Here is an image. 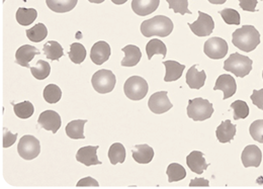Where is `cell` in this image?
<instances>
[{"mask_svg":"<svg viewBox=\"0 0 263 189\" xmlns=\"http://www.w3.org/2000/svg\"><path fill=\"white\" fill-rule=\"evenodd\" d=\"M228 44L227 42L222 37H211L209 39L203 46V52L206 55V57L219 60L223 59L227 53H228Z\"/></svg>","mask_w":263,"mask_h":189,"instance_id":"8","label":"cell"},{"mask_svg":"<svg viewBox=\"0 0 263 189\" xmlns=\"http://www.w3.org/2000/svg\"><path fill=\"white\" fill-rule=\"evenodd\" d=\"M258 0H239L240 7L245 11L254 12L256 10Z\"/></svg>","mask_w":263,"mask_h":189,"instance_id":"42","label":"cell"},{"mask_svg":"<svg viewBox=\"0 0 263 189\" xmlns=\"http://www.w3.org/2000/svg\"><path fill=\"white\" fill-rule=\"evenodd\" d=\"M148 89L147 81L140 76H132L124 85V92L131 100L143 99L148 93Z\"/></svg>","mask_w":263,"mask_h":189,"instance_id":"6","label":"cell"},{"mask_svg":"<svg viewBox=\"0 0 263 189\" xmlns=\"http://www.w3.org/2000/svg\"><path fill=\"white\" fill-rule=\"evenodd\" d=\"M99 146H86L82 147L77 151L76 160L85 166H92V165H100L101 162L98 158V150Z\"/></svg>","mask_w":263,"mask_h":189,"instance_id":"15","label":"cell"},{"mask_svg":"<svg viewBox=\"0 0 263 189\" xmlns=\"http://www.w3.org/2000/svg\"><path fill=\"white\" fill-rule=\"evenodd\" d=\"M220 15L222 16L223 21L230 26H238L241 23L240 14L237 10L232 9V8H225L221 11H219Z\"/></svg>","mask_w":263,"mask_h":189,"instance_id":"37","label":"cell"},{"mask_svg":"<svg viewBox=\"0 0 263 189\" xmlns=\"http://www.w3.org/2000/svg\"><path fill=\"white\" fill-rule=\"evenodd\" d=\"M26 32H27V36L29 37V40L34 42V43H40V42L44 41L48 35V30H47L46 26L42 23L36 24L33 28L28 30Z\"/></svg>","mask_w":263,"mask_h":189,"instance_id":"34","label":"cell"},{"mask_svg":"<svg viewBox=\"0 0 263 189\" xmlns=\"http://www.w3.org/2000/svg\"><path fill=\"white\" fill-rule=\"evenodd\" d=\"M116 83L117 79L115 74L110 70L106 69L99 70L97 73L93 74L91 78V84L93 89L101 94L111 92L116 86Z\"/></svg>","mask_w":263,"mask_h":189,"instance_id":"5","label":"cell"},{"mask_svg":"<svg viewBox=\"0 0 263 189\" xmlns=\"http://www.w3.org/2000/svg\"><path fill=\"white\" fill-rule=\"evenodd\" d=\"M111 51L109 45L104 41H99L96 43L90 51V59L96 65H102L105 63L110 57Z\"/></svg>","mask_w":263,"mask_h":189,"instance_id":"13","label":"cell"},{"mask_svg":"<svg viewBox=\"0 0 263 189\" xmlns=\"http://www.w3.org/2000/svg\"><path fill=\"white\" fill-rule=\"evenodd\" d=\"M159 4L160 0H132V9L136 14L146 16L153 13Z\"/></svg>","mask_w":263,"mask_h":189,"instance_id":"16","label":"cell"},{"mask_svg":"<svg viewBox=\"0 0 263 189\" xmlns=\"http://www.w3.org/2000/svg\"><path fill=\"white\" fill-rule=\"evenodd\" d=\"M69 59L74 64H81L86 58V49L80 43H73L68 53Z\"/></svg>","mask_w":263,"mask_h":189,"instance_id":"31","label":"cell"},{"mask_svg":"<svg viewBox=\"0 0 263 189\" xmlns=\"http://www.w3.org/2000/svg\"><path fill=\"white\" fill-rule=\"evenodd\" d=\"M214 90H221L224 93L223 99H228L236 93L237 84L235 79L229 74H223L218 77Z\"/></svg>","mask_w":263,"mask_h":189,"instance_id":"14","label":"cell"},{"mask_svg":"<svg viewBox=\"0 0 263 189\" xmlns=\"http://www.w3.org/2000/svg\"><path fill=\"white\" fill-rule=\"evenodd\" d=\"M17 139V134H11L7 128H4L3 135V148H9Z\"/></svg>","mask_w":263,"mask_h":189,"instance_id":"40","label":"cell"},{"mask_svg":"<svg viewBox=\"0 0 263 189\" xmlns=\"http://www.w3.org/2000/svg\"><path fill=\"white\" fill-rule=\"evenodd\" d=\"M236 135V126L231 123L230 120L223 122L216 129V136L220 143H229Z\"/></svg>","mask_w":263,"mask_h":189,"instance_id":"23","label":"cell"},{"mask_svg":"<svg viewBox=\"0 0 263 189\" xmlns=\"http://www.w3.org/2000/svg\"><path fill=\"white\" fill-rule=\"evenodd\" d=\"M44 99L50 103V104H54L60 101L61 97H62V91L60 89L59 86H57L56 84H49L45 87L44 92H43Z\"/></svg>","mask_w":263,"mask_h":189,"instance_id":"32","label":"cell"},{"mask_svg":"<svg viewBox=\"0 0 263 189\" xmlns=\"http://www.w3.org/2000/svg\"><path fill=\"white\" fill-rule=\"evenodd\" d=\"M250 136L253 140L263 144V120H257L249 127Z\"/></svg>","mask_w":263,"mask_h":189,"instance_id":"39","label":"cell"},{"mask_svg":"<svg viewBox=\"0 0 263 189\" xmlns=\"http://www.w3.org/2000/svg\"><path fill=\"white\" fill-rule=\"evenodd\" d=\"M189 27L191 28L192 32L197 36H206L210 35L214 31L215 23L211 15L202 11H198V18L197 22L189 24Z\"/></svg>","mask_w":263,"mask_h":189,"instance_id":"9","label":"cell"},{"mask_svg":"<svg viewBox=\"0 0 263 189\" xmlns=\"http://www.w3.org/2000/svg\"><path fill=\"white\" fill-rule=\"evenodd\" d=\"M122 51L125 53V57L122 60V66L124 67H134L140 62L142 58L141 50L134 45H128L122 49Z\"/></svg>","mask_w":263,"mask_h":189,"instance_id":"22","label":"cell"},{"mask_svg":"<svg viewBox=\"0 0 263 189\" xmlns=\"http://www.w3.org/2000/svg\"><path fill=\"white\" fill-rule=\"evenodd\" d=\"M166 173L168 176V182L170 183L180 181L186 176V171L183 166L177 163H171L170 165H168Z\"/></svg>","mask_w":263,"mask_h":189,"instance_id":"29","label":"cell"},{"mask_svg":"<svg viewBox=\"0 0 263 189\" xmlns=\"http://www.w3.org/2000/svg\"><path fill=\"white\" fill-rule=\"evenodd\" d=\"M169 4V8L172 9L175 13H180L184 15L186 13L192 14V11L189 9V0H166Z\"/></svg>","mask_w":263,"mask_h":189,"instance_id":"38","label":"cell"},{"mask_svg":"<svg viewBox=\"0 0 263 189\" xmlns=\"http://www.w3.org/2000/svg\"><path fill=\"white\" fill-rule=\"evenodd\" d=\"M40 51L30 45H24L20 47L15 53V63L29 68L30 62L33 60L35 55H39Z\"/></svg>","mask_w":263,"mask_h":189,"instance_id":"17","label":"cell"},{"mask_svg":"<svg viewBox=\"0 0 263 189\" xmlns=\"http://www.w3.org/2000/svg\"><path fill=\"white\" fill-rule=\"evenodd\" d=\"M262 78H263V71H262Z\"/></svg>","mask_w":263,"mask_h":189,"instance_id":"48","label":"cell"},{"mask_svg":"<svg viewBox=\"0 0 263 189\" xmlns=\"http://www.w3.org/2000/svg\"><path fill=\"white\" fill-rule=\"evenodd\" d=\"M13 110H14V114L17 118L23 119V120H27V119H29L33 116L34 108H33L32 102L24 101V102L14 104L13 105Z\"/></svg>","mask_w":263,"mask_h":189,"instance_id":"35","label":"cell"},{"mask_svg":"<svg viewBox=\"0 0 263 189\" xmlns=\"http://www.w3.org/2000/svg\"><path fill=\"white\" fill-rule=\"evenodd\" d=\"M18 155L25 160H33L37 157L41 152L40 141L31 135H26L21 138L17 146Z\"/></svg>","mask_w":263,"mask_h":189,"instance_id":"7","label":"cell"},{"mask_svg":"<svg viewBox=\"0 0 263 189\" xmlns=\"http://www.w3.org/2000/svg\"><path fill=\"white\" fill-rule=\"evenodd\" d=\"M165 66L164 81L165 82H172L178 80L183 73V70L185 69V65H181L176 61H165L163 62Z\"/></svg>","mask_w":263,"mask_h":189,"instance_id":"21","label":"cell"},{"mask_svg":"<svg viewBox=\"0 0 263 189\" xmlns=\"http://www.w3.org/2000/svg\"><path fill=\"white\" fill-rule=\"evenodd\" d=\"M86 120H75L70 122L66 126V135L73 140L84 139V125L86 124Z\"/></svg>","mask_w":263,"mask_h":189,"instance_id":"24","label":"cell"},{"mask_svg":"<svg viewBox=\"0 0 263 189\" xmlns=\"http://www.w3.org/2000/svg\"><path fill=\"white\" fill-rule=\"evenodd\" d=\"M91 3H102L104 0H88Z\"/></svg>","mask_w":263,"mask_h":189,"instance_id":"47","label":"cell"},{"mask_svg":"<svg viewBox=\"0 0 263 189\" xmlns=\"http://www.w3.org/2000/svg\"><path fill=\"white\" fill-rule=\"evenodd\" d=\"M187 116L195 122H202L212 118L214 114L213 104L204 98L197 97L190 99L187 105Z\"/></svg>","mask_w":263,"mask_h":189,"instance_id":"3","label":"cell"},{"mask_svg":"<svg viewBox=\"0 0 263 189\" xmlns=\"http://www.w3.org/2000/svg\"><path fill=\"white\" fill-rule=\"evenodd\" d=\"M206 74L205 72L198 71L197 69V65H194L190 68V70L186 73V83L192 89H200L205 82Z\"/></svg>","mask_w":263,"mask_h":189,"instance_id":"19","label":"cell"},{"mask_svg":"<svg viewBox=\"0 0 263 189\" xmlns=\"http://www.w3.org/2000/svg\"><path fill=\"white\" fill-rule=\"evenodd\" d=\"M31 72L35 79L44 80L47 77H49L51 73V66L44 60H39L35 66L31 67Z\"/></svg>","mask_w":263,"mask_h":189,"instance_id":"33","label":"cell"},{"mask_svg":"<svg viewBox=\"0 0 263 189\" xmlns=\"http://www.w3.org/2000/svg\"><path fill=\"white\" fill-rule=\"evenodd\" d=\"M44 53L49 60L58 61L64 55L62 46L56 41H49L44 46Z\"/></svg>","mask_w":263,"mask_h":189,"instance_id":"26","label":"cell"},{"mask_svg":"<svg viewBox=\"0 0 263 189\" xmlns=\"http://www.w3.org/2000/svg\"><path fill=\"white\" fill-rule=\"evenodd\" d=\"M37 124L46 130L53 131L56 134L61 127L62 120L58 112L54 110H45L43 111L37 120Z\"/></svg>","mask_w":263,"mask_h":189,"instance_id":"11","label":"cell"},{"mask_svg":"<svg viewBox=\"0 0 263 189\" xmlns=\"http://www.w3.org/2000/svg\"><path fill=\"white\" fill-rule=\"evenodd\" d=\"M232 43L239 50L249 53L260 44V33L253 26H243L232 34Z\"/></svg>","mask_w":263,"mask_h":189,"instance_id":"1","label":"cell"},{"mask_svg":"<svg viewBox=\"0 0 263 189\" xmlns=\"http://www.w3.org/2000/svg\"><path fill=\"white\" fill-rule=\"evenodd\" d=\"M115 4H118V5H122L124 3H126L128 0H111Z\"/></svg>","mask_w":263,"mask_h":189,"instance_id":"46","label":"cell"},{"mask_svg":"<svg viewBox=\"0 0 263 189\" xmlns=\"http://www.w3.org/2000/svg\"><path fill=\"white\" fill-rule=\"evenodd\" d=\"M78 0H46L48 7L57 13H64L71 11L76 5Z\"/></svg>","mask_w":263,"mask_h":189,"instance_id":"25","label":"cell"},{"mask_svg":"<svg viewBox=\"0 0 263 189\" xmlns=\"http://www.w3.org/2000/svg\"><path fill=\"white\" fill-rule=\"evenodd\" d=\"M186 164L189 168L197 174H202L203 171L209 167L203 154L199 151H193L191 154H189L186 157Z\"/></svg>","mask_w":263,"mask_h":189,"instance_id":"18","label":"cell"},{"mask_svg":"<svg viewBox=\"0 0 263 189\" xmlns=\"http://www.w3.org/2000/svg\"><path fill=\"white\" fill-rule=\"evenodd\" d=\"M146 53L148 56V60H151L154 55H162L166 56L167 48L164 43L160 40L153 39L146 46Z\"/></svg>","mask_w":263,"mask_h":189,"instance_id":"30","label":"cell"},{"mask_svg":"<svg viewBox=\"0 0 263 189\" xmlns=\"http://www.w3.org/2000/svg\"><path fill=\"white\" fill-rule=\"evenodd\" d=\"M76 186L77 187H99V183L98 182V180L88 176V177L80 179L77 182Z\"/></svg>","mask_w":263,"mask_h":189,"instance_id":"41","label":"cell"},{"mask_svg":"<svg viewBox=\"0 0 263 189\" xmlns=\"http://www.w3.org/2000/svg\"><path fill=\"white\" fill-rule=\"evenodd\" d=\"M126 148L121 143H115L109 147L108 150V158L109 162L112 165H117L118 163H124L126 160Z\"/></svg>","mask_w":263,"mask_h":189,"instance_id":"28","label":"cell"},{"mask_svg":"<svg viewBox=\"0 0 263 189\" xmlns=\"http://www.w3.org/2000/svg\"><path fill=\"white\" fill-rule=\"evenodd\" d=\"M16 22L21 26H30L37 17V11L34 8H24L21 7L16 11Z\"/></svg>","mask_w":263,"mask_h":189,"instance_id":"27","label":"cell"},{"mask_svg":"<svg viewBox=\"0 0 263 189\" xmlns=\"http://www.w3.org/2000/svg\"><path fill=\"white\" fill-rule=\"evenodd\" d=\"M227 0H209V2L210 3H212V4H223V3H225Z\"/></svg>","mask_w":263,"mask_h":189,"instance_id":"45","label":"cell"},{"mask_svg":"<svg viewBox=\"0 0 263 189\" xmlns=\"http://www.w3.org/2000/svg\"><path fill=\"white\" fill-rule=\"evenodd\" d=\"M140 31L146 37L153 35L165 37L173 31V23L169 17L165 15H157L143 22L140 27Z\"/></svg>","mask_w":263,"mask_h":189,"instance_id":"2","label":"cell"},{"mask_svg":"<svg viewBox=\"0 0 263 189\" xmlns=\"http://www.w3.org/2000/svg\"><path fill=\"white\" fill-rule=\"evenodd\" d=\"M241 160L245 168L259 167L262 161L261 150L255 145H249L243 150Z\"/></svg>","mask_w":263,"mask_h":189,"instance_id":"12","label":"cell"},{"mask_svg":"<svg viewBox=\"0 0 263 189\" xmlns=\"http://www.w3.org/2000/svg\"><path fill=\"white\" fill-rule=\"evenodd\" d=\"M210 182L204 178H194L191 183L190 187H209Z\"/></svg>","mask_w":263,"mask_h":189,"instance_id":"44","label":"cell"},{"mask_svg":"<svg viewBox=\"0 0 263 189\" xmlns=\"http://www.w3.org/2000/svg\"><path fill=\"white\" fill-rule=\"evenodd\" d=\"M231 108L234 111V120H244L249 116V106L243 100H236L231 104Z\"/></svg>","mask_w":263,"mask_h":189,"instance_id":"36","label":"cell"},{"mask_svg":"<svg viewBox=\"0 0 263 189\" xmlns=\"http://www.w3.org/2000/svg\"><path fill=\"white\" fill-rule=\"evenodd\" d=\"M134 160L139 164H149L154 158V150L148 145H137L132 150Z\"/></svg>","mask_w":263,"mask_h":189,"instance_id":"20","label":"cell"},{"mask_svg":"<svg viewBox=\"0 0 263 189\" xmlns=\"http://www.w3.org/2000/svg\"><path fill=\"white\" fill-rule=\"evenodd\" d=\"M148 106L153 114L162 115L172 108V103L168 98L167 91H159L151 95L148 101Z\"/></svg>","mask_w":263,"mask_h":189,"instance_id":"10","label":"cell"},{"mask_svg":"<svg viewBox=\"0 0 263 189\" xmlns=\"http://www.w3.org/2000/svg\"><path fill=\"white\" fill-rule=\"evenodd\" d=\"M252 65L253 61L250 58L239 53H234L225 61L224 69L237 77L243 78L251 72Z\"/></svg>","mask_w":263,"mask_h":189,"instance_id":"4","label":"cell"},{"mask_svg":"<svg viewBox=\"0 0 263 189\" xmlns=\"http://www.w3.org/2000/svg\"><path fill=\"white\" fill-rule=\"evenodd\" d=\"M250 98L254 105H256L259 109L263 110V89L254 90Z\"/></svg>","mask_w":263,"mask_h":189,"instance_id":"43","label":"cell"}]
</instances>
